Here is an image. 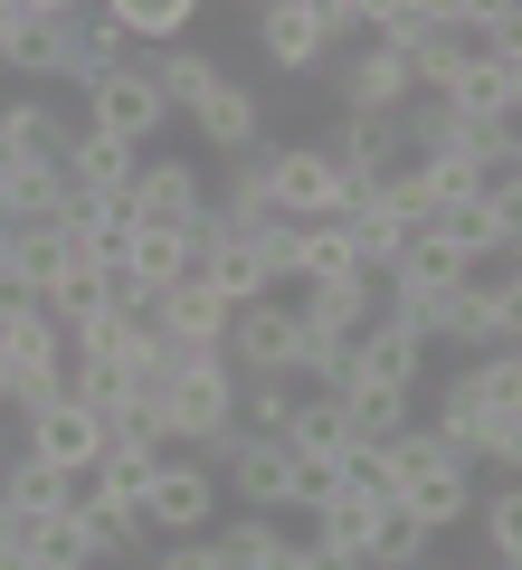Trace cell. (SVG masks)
Masks as SVG:
<instances>
[{"label":"cell","instance_id":"60d3db41","mask_svg":"<svg viewBox=\"0 0 522 570\" xmlns=\"http://www.w3.org/2000/svg\"><path fill=\"white\" fill-rule=\"evenodd\" d=\"M58 513H77V523H86V513H105V466H77V475H67V504Z\"/></svg>","mask_w":522,"mask_h":570},{"label":"cell","instance_id":"9a60e30c","mask_svg":"<svg viewBox=\"0 0 522 570\" xmlns=\"http://www.w3.org/2000/svg\"><path fill=\"white\" fill-rule=\"evenodd\" d=\"M427 343H456L465 362L503 352V305H494V285H484V276H465L456 295H437V314H427Z\"/></svg>","mask_w":522,"mask_h":570},{"label":"cell","instance_id":"f907efd6","mask_svg":"<svg viewBox=\"0 0 522 570\" xmlns=\"http://www.w3.org/2000/svg\"><path fill=\"white\" fill-rule=\"evenodd\" d=\"M0 86H10V77H0ZM0 105H10V96H0Z\"/></svg>","mask_w":522,"mask_h":570},{"label":"cell","instance_id":"d4e9b609","mask_svg":"<svg viewBox=\"0 0 522 570\" xmlns=\"http://www.w3.org/2000/svg\"><path fill=\"white\" fill-rule=\"evenodd\" d=\"M0 352H10V371H67V324L48 305H20L0 324Z\"/></svg>","mask_w":522,"mask_h":570},{"label":"cell","instance_id":"836d02e7","mask_svg":"<svg viewBox=\"0 0 522 570\" xmlns=\"http://www.w3.org/2000/svg\"><path fill=\"white\" fill-rule=\"evenodd\" d=\"M475 523H484V561L522 570V485H494V494L475 504Z\"/></svg>","mask_w":522,"mask_h":570},{"label":"cell","instance_id":"7c38bea8","mask_svg":"<svg viewBox=\"0 0 522 570\" xmlns=\"http://www.w3.org/2000/svg\"><path fill=\"white\" fill-rule=\"evenodd\" d=\"M77 124H86V115H67L58 96H10V105H0V163H48V171H67Z\"/></svg>","mask_w":522,"mask_h":570},{"label":"cell","instance_id":"7a4b0ae2","mask_svg":"<svg viewBox=\"0 0 522 570\" xmlns=\"http://www.w3.org/2000/svg\"><path fill=\"white\" fill-rule=\"evenodd\" d=\"M209 466H219V485L238 494L247 513H266V523H276V513H314L323 494L342 485V475H323V466H295L285 438H228Z\"/></svg>","mask_w":522,"mask_h":570},{"label":"cell","instance_id":"816d5d0a","mask_svg":"<svg viewBox=\"0 0 522 570\" xmlns=\"http://www.w3.org/2000/svg\"><path fill=\"white\" fill-rule=\"evenodd\" d=\"M513 352H522V343H513Z\"/></svg>","mask_w":522,"mask_h":570},{"label":"cell","instance_id":"44dd1931","mask_svg":"<svg viewBox=\"0 0 522 570\" xmlns=\"http://www.w3.org/2000/svg\"><path fill=\"white\" fill-rule=\"evenodd\" d=\"M161 333H171L181 352H228V305H219V285H209V276L171 285V295H161Z\"/></svg>","mask_w":522,"mask_h":570},{"label":"cell","instance_id":"ffe728a7","mask_svg":"<svg viewBox=\"0 0 522 570\" xmlns=\"http://www.w3.org/2000/svg\"><path fill=\"white\" fill-rule=\"evenodd\" d=\"M67 266H77V238H67L58 219H39V228H20V238H10V285H20L29 305H48V295H58Z\"/></svg>","mask_w":522,"mask_h":570},{"label":"cell","instance_id":"681fc988","mask_svg":"<svg viewBox=\"0 0 522 570\" xmlns=\"http://www.w3.org/2000/svg\"><path fill=\"white\" fill-rule=\"evenodd\" d=\"M475 570H503V561H475Z\"/></svg>","mask_w":522,"mask_h":570},{"label":"cell","instance_id":"277c9868","mask_svg":"<svg viewBox=\"0 0 522 570\" xmlns=\"http://www.w3.org/2000/svg\"><path fill=\"white\" fill-rule=\"evenodd\" d=\"M0 77L67 86V77H77V10H67V0H10V29H0Z\"/></svg>","mask_w":522,"mask_h":570},{"label":"cell","instance_id":"7402d4cb","mask_svg":"<svg viewBox=\"0 0 522 570\" xmlns=\"http://www.w3.org/2000/svg\"><path fill=\"white\" fill-rule=\"evenodd\" d=\"M105 20L134 39V58H161V48H190L200 0H105Z\"/></svg>","mask_w":522,"mask_h":570},{"label":"cell","instance_id":"ee69618b","mask_svg":"<svg viewBox=\"0 0 522 570\" xmlns=\"http://www.w3.org/2000/svg\"><path fill=\"white\" fill-rule=\"evenodd\" d=\"M10 390H20V371H10V352H0V419H10Z\"/></svg>","mask_w":522,"mask_h":570},{"label":"cell","instance_id":"8d00e7d4","mask_svg":"<svg viewBox=\"0 0 522 570\" xmlns=\"http://www.w3.org/2000/svg\"><path fill=\"white\" fill-rule=\"evenodd\" d=\"M152 475H161V456H105V504L142 513L152 504Z\"/></svg>","mask_w":522,"mask_h":570},{"label":"cell","instance_id":"bcb514c9","mask_svg":"<svg viewBox=\"0 0 522 570\" xmlns=\"http://www.w3.org/2000/svg\"><path fill=\"white\" fill-rule=\"evenodd\" d=\"M10 238H20V228H10V219H0V285H10Z\"/></svg>","mask_w":522,"mask_h":570},{"label":"cell","instance_id":"5b68a950","mask_svg":"<svg viewBox=\"0 0 522 570\" xmlns=\"http://www.w3.org/2000/svg\"><path fill=\"white\" fill-rule=\"evenodd\" d=\"M77 115H86V134H105V142H124V153H152L161 134H171V105H161V86H152V67H115V77H96L77 96Z\"/></svg>","mask_w":522,"mask_h":570},{"label":"cell","instance_id":"ab89813d","mask_svg":"<svg viewBox=\"0 0 522 570\" xmlns=\"http://www.w3.org/2000/svg\"><path fill=\"white\" fill-rule=\"evenodd\" d=\"M152 570H219V542H152Z\"/></svg>","mask_w":522,"mask_h":570},{"label":"cell","instance_id":"f35d334b","mask_svg":"<svg viewBox=\"0 0 522 570\" xmlns=\"http://www.w3.org/2000/svg\"><path fill=\"white\" fill-rule=\"evenodd\" d=\"M484 285H494V305H503V352L522 343V266H484Z\"/></svg>","mask_w":522,"mask_h":570},{"label":"cell","instance_id":"8fae6325","mask_svg":"<svg viewBox=\"0 0 522 570\" xmlns=\"http://www.w3.org/2000/svg\"><path fill=\"white\" fill-rule=\"evenodd\" d=\"M20 448L39 456V466H58V475H77V466H105V419L67 390V400H48L39 419H20Z\"/></svg>","mask_w":522,"mask_h":570},{"label":"cell","instance_id":"d6a6232c","mask_svg":"<svg viewBox=\"0 0 522 570\" xmlns=\"http://www.w3.org/2000/svg\"><path fill=\"white\" fill-rule=\"evenodd\" d=\"M295 400H304V381H247L238 390V438H285Z\"/></svg>","mask_w":522,"mask_h":570},{"label":"cell","instance_id":"5bb4252c","mask_svg":"<svg viewBox=\"0 0 522 570\" xmlns=\"http://www.w3.org/2000/svg\"><path fill=\"white\" fill-rule=\"evenodd\" d=\"M323 153H333L352 181H381V171L408 163V115H342L333 134H323Z\"/></svg>","mask_w":522,"mask_h":570},{"label":"cell","instance_id":"3957f363","mask_svg":"<svg viewBox=\"0 0 522 570\" xmlns=\"http://www.w3.org/2000/svg\"><path fill=\"white\" fill-rule=\"evenodd\" d=\"M352 171L323 153V142H266V200H276V219H342L352 209Z\"/></svg>","mask_w":522,"mask_h":570},{"label":"cell","instance_id":"f6af8a7d","mask_svg":"<svg viewBox=\"0 0 522 570\" xmlns=\"http://www.w3.org/2000/svg\"><path fill=\"white\" fill-rule=\"evenodd\" d=\"M10 456H20V438H10V419H0V475H10Z\"/></svg>","mask_w":522,"mask_h":570},{"label":"cell","instance_id":"cb8c5ba5","mask_svg":"<svg viewBox=\"0 0 522 570\" xmlns=\"http://www.w3.org/2000/svg\"><path fill=\"white\" fill-rule=\"evenodd\" d=\"M381 513H390L381 494H362V485H333V494H323L314 513H304V523H314V542H323V551H371Z\"/></svg>","mask_w":522,"mask_h":570},{"label":"cell","instance_id":"b9f144b4","mask_svg":"<svg viewBox=\"0 0 522 570\" xmlns=\"http://www.w3.org/2000/svg\"><path fill=\"white\" fill-rule=\"evenodd\" d=\"M257 570H304V542H295V532H276V542L257 551Z\"/></svg>","mask_w":522,"mask_h":570},{"label":"cell","instance_id":"f546056e","mask_svg":"<svg viewBox=\"0 0 522 570\" xmlns=\"http://www.w3.org/2000/svg\"><path fill=\"white\" fill-rule=\"evenodd\" d=\"M124 333H134V314H115V305L67 314V371H77V362H115V352H124Z\"/></svg>","mask_w":522,"mask_h":570},{"label":"cell","instance_id":"83f0119b","mask_svg":"<svg viewBox=\"0 0 522 570\" xmlns=\"http://www.w3.org/2000/svg\"><path fill=\"white\" fill-rule=\"evenodd\" d=\"M115 67H134V39H124V29L105 20V10H77V77H67V86L86 96V86H96V77H115Z\"/></svg>","mask_w":522,"mask_h":570},{"label":"cell","instance_id":"c3c4849f","mask_svg":"<svg viewBox=\"0 0 522 570\" xmlns=\"http://www.w3.org/2000/svg\"><path fill=\"white\" fill-rule=\"evenodd\" d=\"M418 570H456V561H418Z\"/></svg>","mask_w":522,"mask_h":570},{"label":"cell","instance_id":"f1b7e54d","mask_svg":"<svg viewBox=\"0 0 522 570\" xmlns=\"http://www.w3.org/2000/svg\"><path fill=\"white\" fill-rule=\"evenodd\" d=\"M134 276L152 285V295H171V285L200 276V257H190V238H171V228H134Z\"/></svg>","mask_w":522,"mask_h":570},{"label":"cell","instance_id":"ba28073f","mask_svg":"<svg viewBox=\"0 0 522 570\" xmlns=\"http://www.w3.org/2000/svg\"><path fill=\"white\" fill-rule=\"evenodd\" d=\"M219 466L209 456H161L152 475V504H142V532L152 542H200V532H219Z\"/></svg>","mask_w":522,"mask_h":570},{"label":"cell","instance_id":"7dc6e473","mask_svg":"<svg viewBox=\"0 0 522 570\" xmlns=\"http://www.w3.org/2000/svg\"><path fill=\"white\" fill-rule=\"evenodd\" d=\"M0 570H39V561H29V551H10V542H0Z\"/></svg>","mask_w":522,"mask_h":570},{"label":"cell","instance_id":"484cf974","mask_svg":"<svg viewBox=\"0 0 522 570\" xmlns=\"http://www.w3.org/2000/svg\"><path fill=\"white\" fill-rule=\"evenodd\" d=\"M142 67H152V86H161V105H171V115H190V105H200L209 86L228 77L209 48H161V58H142Z\"/></svg>","mask_w":522,"mask_h":570},{"label":"cell","instance_id":"e575fe53","mask_svg":"<svg viewBox=\"0 0 522 570\" xmlns=\"http://www.w3.org/2000/svg\"><path fill=\"white\" fill-rule=\"evenodd\" d=\"M142 513H124V504H105V513H86V561H142Z\"/></svg>","mask_w":522,"mask_h":570},{"label":"cell","instance_id":"e0dca14e","mask_svg":"<svg viewBox=\"0 0 522 570\" xmlns=\"http://www.w3.org/2000/svg\"><path fill=\"white\" fill-rule=\"evenodd\" d=\"M333 105L342 115H408V105H418V77H408V58H390V48H352Z\"/></svg>","mask_w":522,"mask_h":570},{"label":"cell","instance_id":"9c48e42d","mask_svg":"<svg viewBox=\"0 0 522 570\" xmlns=\"http://www.w3.org/2000/svg\"><path fill=\"white\" fill-rule=\"evenodd\" d=\"M209 209V171L190 163V153H142L134 171V228H171V238H190Z\"/></svg>","mask_w":522,"mask_h":570},{"label":"cell","instance_id":"8992f818","mask_svg":"<svg viewBox=\"0 0 522 570\" xmlns=\"http://www.w3.org/2000/svg\"><path fill=\"white\" fill-rule=\"evenodd\" d=\"M418 381H427V333H408V324H390V314H381V324L352 343L333 400H418Z\"/></svg>","mask_w":522,"mask_h":570},{"label":"cell","instance_id":"4fadbf2b","mask_svg":"<svg viewBox=\"0 0 522 570\" xmlns=\"http://www.w3.org/2000/svg\"><path fill=\"white\" fill-rule=\"evenodd\" d=\"M190 134H200L209 153H228V163H247V153L266 142V96L247 77H219L200 105H190Z\"/></svg>","mask_w":522,"mask_h":570},{"label":"cell","instance_id":"4316f807","mask_svg":"<svg viewBox=\"0 0 522 570\" xmlns=\"http://www.w3.org/2000/svg\"><path fill=\"white\" fill-rule=\"evenodd\" d=\"M67 381H77V400L96 409V419H124V409H152V400H161V390H142L124 362H77Z\"/></svg>","mask_w":522,"mask_h":570},{"label":"cell","instance_id":"74e56055","mask_svg":"<svg viewBox=\"0 0 522 570\" xmlns=\"http://www.w3.org/2000/svg\"><path fill=\"white\" fill-rule=\"evenodd\" d=\"M475 466H494L503 485H522V419H494V438H484V456Z\"/></svg>","mask_w":522,"mask_h":570},{"label":"cell","instance_id":"2e32d148","mask_svg":"<svg viewBox=\"0 0 522 570\" xmlns=\"http://www.w3.org/2000/svg\"><path fill=\"white\" fill-rule=\"evenodd\" d=\"M475 504H484V485H475V466H427V475H408L400 485V513L437 542V532H456V523H475Z\"/></svg>","mask_w":522,"mask_h":570},{"label":"cell","instance_id":"d6986e66","mask_svg":"<svg viewBox=\"0 0 522 570\" xmlns=\"http://www.w3.org/2000/svg\"><path fill=\"white\" fill-rule=\"evenodd\" d=\"M285 448H295V466L342 475V456H352V419H342V400L304 390V400H295V419H285Z\"/></svg>","mask_w":522,"mask_h":570},{"label":"cell","instance_id":"d590c367","mask_svg":"<svg viewBox=\"0 0 522 570\" xmlns=\"http://www.w3.org/2000/svg\"><path fill=\"white\" fill-rule=\"evenodd\" d=\"M362 561H371V570H418V561H437V551H427V532L408 523L400 504H390V513H381V532H371V551H362Z\"/></svg>","mask_w":522,"mask_h":570},{"label":"cell","instance_id":"30bf717a","mask_svg":"<svg viewBox=\"0 0 522 570\" xmlns=\"http://www.w3.org/2000/svg\"><path fill=\"white\" fill-rule=\"evenodd\" d=\"M257 58L276 67V77H314V67H333L323 0H257Z\"/></svg>","mask_w":522,"mask_h":570},{"label":"cell","instance_id":"4dcf8cb0","mask_svg":"<svg viewBox=\"0 0 522 570\" xmlns=\"http://www.w3.org/2000/svg\"><path fill=\"white\" fill-rule=\"evenodd\" d=\"M0 504H10V513H58L67 504V475L58 466H39V456H10V475H0Z\"/></svg>","mask_w":522,"mask_h":570},{"label":"cell","instance_id":"7bdbcfd3","mask_svg":"<svg viewBox=\"0 0 522 570\" xmlns=\"http://www.w3.org/2000/svg\"><path fill=\"white\" fill-rule=\"evenodd\" d=\"M304 570H371L362 551H323V542H304Z\"/></svg>","mask_w":522,"mask_h":570},{"label":"cell","instance_id":"1f68e13d","mask_svg":"<svg viewBox=\"0 0 522 570\" xmlns=\"http://www.w3.org/2000/svg\"><path fill=\"white\" fill-rule=\"evenodd\" d=\"M465 390L484 400V419H522V352H484V362H465Z\"/></svg>","mask_w":522,"mask_h":570},{"label":"cell","instance_id":"52a82bcc","mask_svg":"<svg viewBox=\"0 0 522 570\" xmlns=\"http://www.w3.org/2000/svg\"><path fill=\"white\" fill-rule=\"evenodd\" d=\"M228 371H238V381H304V314H295V295H266V305L228 314Z\"/></svg>","mask_w":522,"mask_h":570},{"label":"cell","instance_id":"6da1fadb","mask_svg":"<svg viewBox=\"0 0 522 570\" xmlns=\"http://www.w3.org/2000/svg\"><path fill=\"white\" fill-rule=\"evenodd\" d=\"M238 371L228 352H181L171 343V381H161V428H171V456H219L238 438Z\"/></svg>","mask_w":522,"mask_h":570},{"label":"cell","instance_id":"603a6c76","mask_svg":"<svg viewBox=\"0 0 522 570\" xmlns=\"http://www.w3.org/2000/svg\"><path fill=\"white\" fill-rule=\"evenodd\" d=\"M342 276H371L362 247H352V228L342 219H304L295 228V285H342ZM295 285H285V295H295Z\"/></svg>","mask_w":522,"mask_h":570},{"label":"cell","instance_id":"ac0fdd59","mask_svg":"<svg viewBox=\"0 0 522 570\" xmlns=\"http://www.w3.org/2000/svg\"><path fill=\"white\" fill-rule=\"evenodd\" d=\"M427 238H437V247H456V257L475 266V276L513 257V219H503V209H484L475 190H465V200H446L437 219H427Z\"/></svg>","mask_w":522,"mask_h":570}]
</instances>
